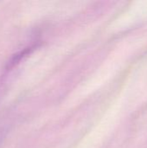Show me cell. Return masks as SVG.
Listing matches in <instances>:
<instances>
[{
    "label": "cell",
    "instance_id": "1",
    "mask_svg": "<svg viewBox=\"0 0 147 148\" xmlns=\"http://www.w3.org/2000/svg\"><path fill=\"white\" fill-rule=\"evenodd\" d=\"M5 136H6L5 132L3 130L0 129V147H2V145H3V143L4 140H5Z\"/></svg>",
    "mask_w": 147,
    "mask_h": 148
}]
</instances>
